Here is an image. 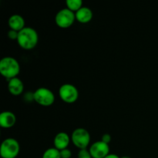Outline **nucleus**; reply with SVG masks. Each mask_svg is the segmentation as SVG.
Returning <instances> with one entry per match:
<instances>
[{
	"mask_svg": "<svg viewBox=\"0 0 158 158\" xmlns=\"http://www.w3.org/2000/svg\"><path fill=\"white\" fill-rule=\"evenodd\" d=\"M38 42L39 35L33 28L25 27L19 32L17 43L22 49L31 50L37 46Z\"/></svg>",
	"mask_w": 158,
	"mask_h": 158,
	"instance_id": "nucleus-1",
	"label": "nucleus"
},
{
	"mask_svg": "<svg viewBox=\"0 0 158 158\" xmlns=\"http://www.w3.org/2000/svg\"><path fill=\"white\" fill-rule=\"evenodd\" d=\"M20 72V65L15 58L6 56L0 61V73L7 80L17 77Z\"/></svg>",
	"mask_w": 158,
	"mask_h": 158,
	"instance_id": "nucleus-2",
	"label": "nucleus"
},
{
	"mask_svg": "<svg viewBox=\"0 0 158 158\" xmlns=\"http://www.w3.org/2000/svg\"><path fill=\"white\" fill-rule=\"evenodd\" d=\"M20 151V145L18 140L14 138H6L0 147V155L2 158H15Z\"/></svg>",
	"mask_w": 158,
	"mask_h": 158,
	"instance_id": "nucleus-3",
	"label": "nucleus"
},
{
	"mask_svg": "<svg viewBox=\"0 0 158 158\" xmlns=\"http://www.w3.org/2000/svg\"><path fill=\"white\" fill-rule=\"evenodd\" d=\"M32 99L42 106H50L55 102V95L46 87H40L32 94Z\"/></svg>",
	"mask_w": 158,
	"mask_h": 158,
	"instance_id": "nucleus-4",
	"label": "nucleus"
},
{
	"mask_svg": "<svg viewBox=\"0 0 158 158\" xmlns=\"http://www.w3.org/2000/svg\"><path fill=\"white\" fill-rule=\"evenodd\" d=\"M71 141L79 150L86 149L90 143V134L84 128H77L71 134Z\"/></svg>",
	"mask_w": 158,
	"mask_h": 158,
	"instance_id": "nucleus-5",
	"label": "nucleus"
},
{
	"mask_svg": "<svg viewBox=\"0 0 158 158\" xmlns=\"http://www.w3.org/2000/svg\"><path fill=\"white\" fill-rule=\"evenodd\" d=\"M75 20V12H72L67 8L59 11L55 16L56 24L62 29H67L72 26Z\"/></svg>",
	"mask_w": 158,
	"mask_h": 158,
	"instance_id": "nucleus-6",
	"label": "nucleus"
},
{
	"mask_svg": "<svg viewBox=\"0 0 158 158\" xmlns=\"http://www.w3.org/2000/svg\"><path fill=\"white\" fill-rule=\"evenodd\" d=\"M59 96L65 103H73L79 98L78 89L74 85L70 83H65L62 85L59 89Z\"/></svg>",
	"mask_w": 158,
	"mask_h": 158,
	"instance_id": "nucleus-7",
	"label": "nucleus"
},
{
	"mask_svg": "<svg viewBox=\"0 0 158 158\" xmlns=\"http://www.w3.org/2000/svg\"><path fill=\"white\" fill-rule=\"evenodd\" d=\"M89 151L93 158H104L110 154V146L102 140H98L89 147Z\"/></svg>",
	"mask_w": 158,
	"mask_h": 158,
	"instance_id": "nucleus-8",
	"label": "nucleus"
},
{
	"mask_svg": "<svg viewBox=\"0 0 158 158\" xmlns=\"http://www.w3.org/2000/svg\"><path fill=\"white\" fill-rule=\"evenodd\" d=\"M71 141V137L66 132H60L55 136L53 140L54 148L59 151L68 148Z\"/></svg>",
	"mask_w": 158,
	"mask_h": 158,
	"instance_id": "nucleus-9",
	"label": "nucleus"
},
{
	"mask_svg": "<svg viewBox=\"0 0 158 158\" xmlns=\"http://www.w3.org/2000/svg\"><path fill=\"white\" fill-rule=\"evenodd\" d=\"M8 89L13 96H19L24 91L23 82L18 77H15L8 80Z\"/></svg>",
	"mask_w": 158,
	"mask_h": 158,
	"instance_id": "nucleus-10",
	"label": "nucleus"
},
{
	"mask_svg": "<svg viewBox=\"0 0 158 158\" xmlns=\"http://www.w3.org/2000/svg\"><path fill=\"white\" fill-rule=\"evenodd\" d=\"M16 123V117L11 111H3L0 114V126L2 128H11Z\"/></svg>",
	"mask_w": 158,
	"mask_h": 158,
	"instance_id": "nucleus-11",
	"label": "nucleus"
},
{
	"mask_svg": "<svg viewBox=\"0 0 158 158\" xmlns=\"http://www.w3.org/2000/svg\"><path fill=\"white\" fill-rule=\"evenodd\" d=\"M76 20L80 23H88L92 20L94 17L93 11L86 6H83L80 9H79L77 12H75Z\"/></svg>",
	"mask_w": 158,
	"mask_h": 158,
	"instance_id": "nucleus-12",
	"label": "nucleus"
},
{
	"mask_svg": "<svg viewBox=\"0 0 158 158\" xmlns=\"http://www.w3.org/2000/svg\"><path fill=\"white\" fill-rule=\"evenodd\" d=\"M25 25H26V22H25L24 18L22 15H18V14H14L9 17V26L10 27V29L19 32L26 27Z\"/></svg>",
	"mask_w": 158,
	"mask_h": 158,
	"instance_id": "nucleus-13",
	"label": "nucleus"
},
{
	"mask_svg": "<svg viewBox=\"0 0 158 158\" xmlns=\"http://www.w3.org/2000/svg\"><path fill=\"white\" fill-rule=\"evenodd\" d=\"M66 8L73 12H77L79 9L83 7L82 0H66Z\"/></svg>",
	"mask_w": 158,
	"mask_h": 158,
	"instance_id": "nucleus-14",
	"label": "nucleus"
},
{
	"mask_svg": "<svg viewBox=\"0 0 158 158\" xmlns=\"http://www.w3.org/2000/svg\"><path fill=\"white\" fill-rule=\"evenodd\" d=\"M43 158H61L60 151L55 148H48L43 153Z\"/></svg>",
	"mask_w": 158,
	"mask_h": 158,
	"instance_id": "nucleus-15",
	"label": "nucleus"
},
{
	"mask_svg": "<svg viewBox=\"0 0 158 158\" xmlns=\"http://www.w3.org/2000/svg\"><path fill=\"white\" fill-rule=\"evenodd\" d=\"M77 157L78 158H93L91 156L89 151L87 149H83L80 150L77 154Z\"/></svg>",
	"mask_w": 158,
	"mask_h": 158,
	"instance_id": "nucleus-16",
	"label": "nucleus"
},
{
	"mask_svg": "<svg viewBox=\"0 0 158 158\" xmlns=\"http://www.w3.org/2000/svg\"><path fill=\"white\" fill-rule=\"evenodd\" d=\"M60 151V156H61V158H70L71 156H72V152L69 149L66 148V149L62 150Z\"/></svg>",
	"mask_w": 158,
	"mask_h": 158,
	"instance_id": "nucleus-17",
	"label": "nucleus"
},
{
	"mask_svg": "<svg viewBox=\"0 0 158 158\" xmlns=\"http://www.w3.org/2000/svg\"><path fill=\"white\" fill-rule=\"evenodd\" d=\"M19 32L15 30H12V29H10V30L8 32V37H9L10 40H17V38H18Z\"/></svg>",
	"mask_w": 158,
	"mask_h": 158,
	"instance_id": "nucleus-18",
	"label": "nucleus"
},
{
	"mask_svg": "<svg viewBox=\"0 0 158 158\" xmlns=\"http://www.w3.org/2000/svg\"><path fill=\"white\" fill-rule=\"evenodd\" d=\"M111 140H112V138H111V136L109 134H104L102 136L101 140L103 142H104V143H107V144H109L110 143Z\"/></svg>",
	"mask_w": 158,
	"mask_h": 158,
	"instance_id": "nucleus-19",
	"label": "nucleus"
},
{
	"mask_svg": "<svg viewBox=\"0 0 158 158\" xmlns=\"http://www.w3.org/2000/svg\"><path fill=\"white\" fill-rule=\"evenodd\" d=\"M104 158H120V157L115 154H108L106 157H105Z\"/></svg>",
	"mask_w": 158,
	"mask_h": 158,
	"instance_id": "nucleus-20",
	"label": "nucleus"
},
{
	"mask_svg": "<svg viewBox=\"0 0 158 158\" xmlns=\"http://www.w3.org/2000/svg\"><path fill=\"white\" fill-rule=\"evenodd\" d=\"M120 158H131V157H130L129 156H123V157H121Z\"/></svg>",
	"mask_w": 158,
	"mask_h": 158,
	"instance_id": "nucleus-21",
	"label": "nucleus"
}]
</instances>
